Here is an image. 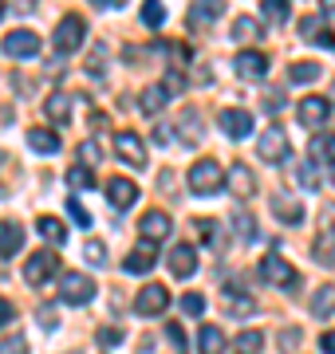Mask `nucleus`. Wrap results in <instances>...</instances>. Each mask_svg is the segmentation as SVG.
<instances>
[{
	"instance_id": "1",
	"label": "nucleus",
	"mask_w": 335,
	"mask_h": 354,
	"mask_svg": "<svg viewBox=\"0 0 335 354\" xmlns=\"http://www.w3.org/2000/svg\"><path fill=\"white\" fill-rule=\"evenodd\" d=\"M221 185H225V169H221L213 158H201V162H194V169H190V189H194L197 197H213Z\"/></svg>"
},
{
	"instance_id": "2",
	"label": "nucleus",
	"mask_w": 335,
	"mask_h": 354,
	"mask_svg": "<svg viewBox=\"0 0 335 354\" xmlns=\"http://www.w3.org/2000/svg\"><path fill=\"white\" fill-rule=\"evenodd\" d=\"M83 36H87V24H83V16H64L60 20V28H55V36H52V44H55V51L60 55H71V51H79L83 48Z\"/></svg>"
},
{
	"instance_id": "3",
	"label": "nucleus",
	"mask_w": 335,
	"mask_h": 354,
	"mask_svg": "<svg viewBox=\"0 0 335 354\" xmlns=\"http://www.w3.org/2000/svg\"><path fill=\"white\" fill-rule=\"evenodd\" d=\"M60 272V252L55 248H39L36 256H28V264H24V279L28 283H48V279Z\"/></svg>"
},
{
	"instance_id": "4",
	"label": "nucleus",
	"mask_w": 335,
	"mask_h": 354,
	"mask_svg": "<svg viewBox=\"0 0 335 354\" xmlns=\"http://www.w3.org/2000/svg\"><path fill=\"white\" fill-rule=\"evenodd\" d=\"M0 51L12 55V59H36L39 55V36L28 32V28H16V32H8V36L0 39Z\"/></svg>"
},
{
	"instance_id": "5",
	"label": "nucleus",
	"mask_w": 335,
	"mask_h": 354,
	"mask_svg": "<svg viewBox=\"0 0 335 354\" xmlns=\"http://www.w3.org/2000/svg\"><path fill=\"white\" fill-rule=\"evenodd\" d=\"M260 276L269 279V283H276V288H284V291H292L296 288V279H300L296 268L288 264L280 252H269L264 260H260Z\"/></svg>"
},
{
	"instance_id": "6",
	"label": "nucleus",
	"mask_w": 335,
	"mask_h": 354,
	"mask_svg": "<svg viewBox=\"0 0 335 354\" xmlns=\"http://www.w3.org/2000/svg\"><path fill=\"white\" fill-rule=\"evenodd\" d=\"M60 299H64L67 307L91 304V299H95V279L79 276V272H67V276L60 279Z\"/></svg>"
},
{
	"instance_id": "7",
	"label": "nucleus",
	"mask_w": 335,
	"mask_h": 354,
	"mask_svg": "<svg viewBox=\"0 0 335 354\" xmlns=\"http://www.w3.org/2000/svg\"><path fill=\"white\" fill-rule=\"evenodd\" d=\"M217 127L225 130L233 142H241V138H248V134H253V114L241 111V106H225V111L217 114Z\"/></svg>"
},
{
	"instance_id": "8",
	"label": "nucleus",
	"mask_w": 335,
	"mask_h": 354,
	"mask_svg": "<svg viewBox=\"0 0 335 354\" xmlns=\"http://www.w3.org/2000/svg\"><path fill=\"white\" fill-rule=\"evenodd\" d=\"M170 307V291L162 288V283H146V288L138 291V299H134V311L138 315H162Z\"/></svg>"
},
{
	"instance_id": "9",
	"label": "nucleus",
	"mask_w": 335,
	"mask_h": 354,
	"mask_svg": "<svg viewBox=\"0 0 335 354\" xmlns=\"http://www.w3.org/2000/svg\"><path fill=\"white\" fill-rule=\"evenodd\" d=\"M257 153L264 158V162H284L288 158V134H284L280 127H269L264 134H260V146H257Z\"/></svg>"
},
{
	"instance_id": "10",
	"label": "nucleus",
	"mask_w": 335,
	"mask_h": 354,
	"mask_svg": "<svg viewBox=\"0 0 335 354\" xmlns=\"http://www.w3.org/2000/svg\"><path fill=\"white\" fill-rule=\"evenodd\" d=\"M138 232H142V241H146V244H158V241H166L170 232H174V221H170L166 213L150 209V213L138 221Z\"/></svg>"
},
{
	"instance_id": "11",
	"label": "nucleus",
	"mask_w": 335,
	"mask_h": 354,
	"mask_svg": "<svg viewBox=\"0 0 335 354\" xmlns=\"http://www.w3.org/2000/svg\"><path fill=\"white\" fill-rule=\"evenodd\" d=\"M296 114H300V122H304L308 130H320L323 122H327V114H332V102L320 99V95H308V99L296 106Z\"/></svg>"
},
{
	"instance_id": "12",
	"label": "nucleus",
	"mask_w": 335,
	"mask_h": 354,
	"mask_svg": "<svg viewBox=\"0 0 335 354\" xmlns=\"http://www.w3.org/2000/svg\"><path fill=\"white\" fill-rule=\"evenodd\" d=\"M115 150H118V158L130 162L134 169L146 165V146H142V138H138V134H130V130H118V134H115Z\"/></svg>"
},
{
	"instance_id": "13",
	"label": "nucleus",
	"mask_w": 335,
	"mask_h": 354,
	"mask_svg": "<svg viewBox=\"0 0 335 354\" xmlns=\"http://www.w3.org/2000/svg\"><path fill=\"white\" fill-rule=\"evenodd\" d=\"M103 189H107V201L115 205V209H130V205L138 201V185L130 177H111Z\"/></svg>"
},
{
	"instance_id": "14",
	"label": "nucleus",
	"mask_w": 335,
	"mask_h": 354,
	"mask_svg": "<svg viewBox=\"0 0 335 354\" xmlns=\"http://www.w3.org/2000/svg\"><path fill=\"white\" fill-rule=\"evenodd\" d=\"M233 67H237L241 79H264L269 75V55H264V51H241Z\"/></svg>"
},
{
	"instance_id": "15",
	"label": "nucleus",
	"mask_w": 335,
	"mask_h": 354,
	"mask_svg": "<svg viewBox=\"0 0 335 354\" xmlns=\"http://www.w3.org/2000/svg\"><path fill=\"white\" fill-rule=\"evenodd\" d=\"M158 264V248L154 244H134V252H127V260H123V268L127 272H134V276H142V272H150V268Z\"/></svg>"
},
{
	"instance_id": "16",
	"label": "nucleus",
	"mask_w": 335,
	"mask_h": 354,
	"mask_svg": "<svg viewBox=\"0 0 335 354\" xmlns=\"http://www.w3.org/2000/svg\"><path fill=\"white\" fill-rule=\"evenodd\" d=\"M170 272L178 279H190L197 272V248H190V244H178L174 252H170Z\"/></svg>"
},
{
	"instance_id": "17",
	"label": "nucleus",
	"mask_w": 335,
	"mask_h": 354,
	"mask_svg": "<svg viewBox=\"0 0 335 354\" xmlns=\"http://www.w3.org/2000/svg\"><path fill=\"white\" fill-rule=\"evenodd\" d=\"M272 209H276V216H280L284 225H300L304 221V205L292 197V193H272Z\"/></svg>"
},
{
	"instance_id": "18",
	"label": "nucleus",
	"mask_w": 335,
	"mask_h": 354,
	"mask_svg": "<svg viewBox=\"0 0 335 354\" xmlns=\"http://www.w3.org/2000/svg\"><path fill=\"white\" fill-rule=\"evenodd\" d=\"M20 248H24V228L16 225V221H0V256L12 260Z\"/></svg>"
},
{
	"instance_id": "19",
	"label": "nucleus",
	"mask_w": 335,
	"mask_h": 354,
	"mask_svg": "<svg viewBox=\"0 0 335 354\" xmlns=\"http://www.w3.org/2000/svg\"><path fill=\"white\" fill-rule=\"evenodd\" d=\"M221 12H225V0H194V4H190V24L206 28V24H213Z\"/></svg>"
},
{
	"instance_id": "20",
	"label": "nucleus",
	"mask_w": 335,
	"mask_h": 354,
	"mask_svg": "<svg viewBox=\"0 0 335 354\" xmlns=\"http://www.w3.org/2000/svg\"><path fill=\"white\" fill-rule=\"evenodd\" d=\"M229 189L237 193V197H253V189H257V177H253V169H248L245 162H237L229 169Z\"/></svg>"
},
{
	"instance_id": "21",
	"label": "nucleus",
	"mask_w": 335,
	"mask_h": 354,
	"mask_svg": "<svg viewBox=\"0 0 335 354\" xmlns=\"http://www.w3.org/2000/svg\"><path fill=\"white\" fill-rule=\"evenodd\" d=\"M197 354H225V335H221V327H213V323L201 327V335H197Z\"/></svg>"
},
{
	"instance_id": "22",
	"label": "nucleus",
	"mask_w": 335,
	"mask_h": 354,
	"mask_svg": "<svg viewBox=\"0 0 335 354\" xmlns=\"http://www.w3.org/2000/svg\"><path fill=\"white\" fill-rule=\"evenodd\" d=\"M28 146L36 153H60V134H52V130H44V127H32L28 130Z\"/></svg>"
},
{
	"instance_id": "23",
	"label": "nucleus",
	"mask_w": 335,
	"mask_h": 354,
	"mask_svg": "<svg viewBox=\"0 0 335 354\" xmlns=\"http://www.w3.org/2000/svg\"><path fill=\"white\" fill-rule=\"evenodd\" d=\"M332 311H335V283H323V288H316V295H311V315L327 319Z\"/></svg>"
},
{
	"instance_id": "24",
	"label": "nucleus",
	"mask_w": 335,
	"mask_h": 354,
	"mask_svg": "<svg viewBox=\"0 0 335 354\" xmlns=\"http://www.w3.org/2000/svg\"><path fill=\"white\" fill-rule=\"evenodd\" d=\"M36 228H39V236H44L48 244H64L67 241V225L64 221H55V216H39Z\"/></svg>"
},
{
	"instance_id": "25",
	"label": "nucleus",
	"mask_w": 335,
	"mask_h": 354,
	"mask_svg": "<svg viewBox=\"0 0 335 354\" xmlns=\"http://www.w3.org/2000/svg\"><path fill=\"white\" fill-rule=\"evenodd\" d=\"M44 111H48V118H52V122H67V114H71V99H67L64 91H55V95H48Z\"/></svg>"
},
{
	"instance_id": "26",
	"label": "nucleus",
	"mask_w": 335,
	"mask_h": 354,
	"mask_svg": "<svg viewBox=\"0 0 335 354\" xmlns=\"http://www.w3.org/2000/svg\"><path fill=\"white\" fill-rule=\"evenodd\" d=\"M142 114H162V106H166V91L162 87H146L142 91V99H138Z\"/></svg>"
},
{
	"instance_id": "27",
	"label": "nucleus",
	"mask_w": 335,
	"mask_h": 354,
	"mask_svg": "<svg viewBox=\"0 0 335 354\" xmlns=\"http://www.w3.org/2000/svg\"><path fill=\"white\" fill-rule=\"evenodd\" d=\"M233 232H237V241L248 244V241H257V221L248 213H233Z\"/></svg>"
},
{
	"instance_id": "28",
	"label": "nucleus",
	"mask_w": 335,
	"mask_h": 354,
	"mask_svg": "<svg viewBox=\"0 0 335 354\" xmlns=\"http://www.w3.org/2000/svg\"><path fill=\"white\" fill-rule=\"evenodd\" d=\"M260 36H264V28H260L257 20H248V16H241V20L233 24V39H241V44H245V39H260Z\"/></svg>"
},
{
	"instance_id": "29",
	"label": "nucleus",
	"mask_w": 335,
	"mask_h": 354,
	"mask_svg": "<svg viewBox=\"0 0 335 354\" xmlns=\"http://www.w3.org/2000/svg\"><path fill=\"white\" fill-rule=\"evenodd\" d=\"M67 185H71V189H91V185H95L91 165H71V169H67Z\"/></svg>"
},
{
	"instance_id": "30",
	"label": "nucleus",
	"mask_w": 335,
	"mask_h": 354,
	"mask_svg": "<svg viewBox=\"0 0 335 354\" xmlns=\"http://www.w3.org/2000/svg\"><path fill=\"white\" fill-rule=\"evenodd\" d=\"M288 16H292V4L288 0H264V20L269 24H284Z\"/></svg>"
},
{
	"instance_id": "31",
	"label": "nucleus",
	"mask_w": 335,
	"mask_h": 354,
	"mask_svg": "<svg viewBox=\"0 0 335 354\" xmlns=\"http://www.w3.org/2000/svg\"><path fill=\"white\" fill-rule=\"evenodd\" d=\"M308 153H311V162L320 158V162H335V138H311V146H308Z\"/></svg>"
},
{
	"instance_id": "32",
	"label": "nucleus",
	"mask_w": 335,
	"mask_h": 354,
	"mask_svg": "<svg viewBox=\"0 0 335 354\" xmlns=\"http://www.w3.org/2000/svg\"><path fill=\"white\" fill-rule=\"evenodd\" d=\"M162 20H166V4H162V0H146V4H142V24L158 28Z\"/></svg>"
},
{
	"instance_id": "33",
	"label": "nucleus",
	"mask_w": 335,
	"mask_h": 354,
	"mask_svg": "<svg viewBox=\"0 0 335 354\" xmlns=\"http://www.w3.org/2000/svg\"><path fill=\"white\" fill-rule=\"evenodd\" d=\"M264 346V335L260 330H241L237 335V354H257Z\"/></svg>"
},
{
	"instance_id": "34",
	"label": "nucleus",
	"mask_w": 335,
	"mask_h": 354,
	"mask_svg": "<svg viewBox=\"0 0 335 354\" xmlns=\"http://www.w3.org/2000/svg\"><path fill=\"white\" fill-rule=\"evenodd\" d=\"M288 79L292 83H316L320 79V64H292L288 67Z\"/></svg>"
},
{
	"instance_id": "35",
	"label": "nucleus",
	"mask_w": 335,
	"mask_h": 354,
	"mask_svg": "<svg viewBox=\"0 0 335 354\" xmlns=\"http://www.w3.org/2000/svg\"><path fill=\"white\" fill-rule=\"evenodd\" d=\"M197 232H201V241H206L209 248H213V252H217V244H221V228L213 225V221H209V216H197Z\"/></svg>"
},
{
	"instance_id": "36",
	"label": "nucleus",
	"mask_w": 335,
	"mask_h": 354,
	"mask_svg": "<svg viewBox=\"0 0 335 354\" xmlns=\"http://www.w3.org/2000/svg\"><path fill=\"white\" fill-rule=\"evenodd\" d=\"M181 311H185V315H206V295H197V291H185V295H181Z\"/></svg>"
},
{
	"instance_id": "37",
	"label": "nucleus",
	"mask_w": 335,
	"mask_h": 354,
	"mask_svg": "<svg viewBox=\"0 0 335 354\" xmlns=\"http://www.w3.org/2000/svg\"><path fill=\"white\" fill-rule=\"evenodd\" d=\"M83 256H87V264L103 268V264H107V244H99V241H87V244H83Z\"/></svg>"
},
{
	"instance_id": "38",
	"label": "nucleus",
	"mask_w": 335,
	"mask_h": 354,
	"mask_svg": "<svg viewBox=\"0 0 335 354\" xmlns=\"http://www.w3.org/2000/svg\"><path fill=\"white\" fill-rule=\"evenodd\" d=\"M0 354H28V339H24V335L4 339V342H0Z\"/></svg>"
},
{
	"instance_id": "39",
	"label": "nucleus",
	"mask_w": 335,
	"mask_h": 354,
	"mask_svg": "<svg viewBox=\"0 0 335 354\" xmlns=\"http://www.w3.org/2000/svg\"><path fill=\"white\" fill-rule=\"evenodd\" d=\"M67 216H71V221H75V225H83V228L91 225V216H87V209H83V205H79L75 197H71V201H67Z\"/></svg>"
},
{
	"instance_id": "40",
	"label": "nucleus",
	"mask_w": 335,
	"mask_h": 354,
	"mask_svg": "<svg viewBox=\"0 0 335 354\" xmlns=\"http://www.w3.org/2000/svg\"><path fill=\"white\" fill-rule=\"evenodd\" d=\"M166 339H170L174 351H185V330H181L178 323H170V327H166Z\"/></svg>"
},
{
	"instance_id": "41",
	"label": "nucleus",
	"mask_w": 335,
	"mask_h": 354,
	"mask_svg": "<svg viewBox=\"0 0 335 354\" xmlns=\"http://www.w3.org/2000/svg\"><path fill=\"white\" fill-rule=\"evenodd\" d=\"M300 181H304V189H316V181H320V174H316V165L304 162L300 165Z\"/></svg>"
},
{
	"instance_id": "42",
	"label": "nucleus",
	"mask_w": 335,
	"mask_h": 354,
	"mask_svg": "<svg viewBox=\"0 0 335 354\" xmlns=\"http://www.w3.org/2000/svg\"><path fill=\"white\" fill-rule=\"evenodd\" d=\"M99 342H103V346H118V342H123V330L103 327V330H99Z\"/></svg>"
},
{
	"instance_id": "43",
	"label": "nucleus",
	"mask_w": 335,
	"mask_h": 354,
	"mask_svg": "<svg viewBox=\"0 0 335 354\" xmlns=\"http://www.w3.org/2000/svg\"><path fill=\"white\" fill-rule=\"evenodd\" d=\"M16 319V307H12V299H0V327H8Z\"/></svg>"
},
{
	"instance_id": "44",
	"label": "nucleus",
	"mask_w": 335,
	"mask_h": 354,
	"mask_svg": "<svg viewBox=\"0 0 335 354\" xmlns=\"http://www.w3.org/2000/svg\"><path fill=\"white\" fill-rule=\"evenodd\" d=\"M253 307H257V304H253V295H248V299H237V304H233L229 315H237V319H241V315H253Z\"/></svg>"
},
{
	"instance_id": "45",
	"label": "nucleus",
	"mask_w": 335,
	"mask_h": 354,
	"mask_svg": "<svg viewBox=\"0 0 335 354\" xmlns=\"http://www.w3.org/2000/svg\"><path fill=\"white\" fill-rule=\"evenodd\" d=\"M79 153H83V162H87V165L99 162V146H95V142H83V146H79Z\"/></svg>"
},
{
	"instance_id": "46",
	"label": "nucleus",
	"mask_w": 335,
	"mask_h": 354,
	"mask_svg": "<svg viewBox=\"0 0 335 354\" xmlns=\"http://www.w3.org/2000/svg\"><path fill=\"white\" fill-rule=\"evenodd\" d=\"M264 106H269L272 114H276V111H284V95H264Z\"/></svg>"
},
{
	"instance_id": "47",
	"label": "nucleus",
	"mask_w": 335,
	"mask_h": 354,
	"mask_svg": "<svg viewBox=\"0 0 335 354\" xmlns=\"http://www.w3.org/2000/svg\"><path fill=\"white\" fill-rule=\"evenodd\" d=\"M320 351L323 354H335V330H327V335L320 339Z\"/></svg>"
},
{
	"instance_id": "48",
	"label": "nucleus",
	"mask_w": 335,
	"mask_h": 354,
	"mask_svg": "<svg viewBox=\"0 0 335 354\" xmlns=\"http://www.w3.org/2000/svg\"><path fill=\"white\" fill-rule=\"evenodd\" d=\"M39 323H44V327H55V315H52V307H39Z\"/></svg>"
},
{
	"instance_id": "49",
	"label": "nucleus",
	"mask_w": 335,
	"mask_h": 354,
	"mask_svg": "<svg viewBox=\"0 0 335 354\" xmlns=\"http://www.w3.org/2000/svg\"><path fill=\"white\" fill-rule=\"evenodd\" d=\"M91 4H95V8H123L127 0H91Z\"/></svg>"
},
{
	"instance_id": "50",
	"label": "nucleus",
	"mask_w": 335,
	"mask_h": 354,
	"mask_svg": "<svg viewBox=\"0 0 335 354\" xmlns=\"http://www.w3.org/2000/svg\"><path fill=\"white\" fill-rule=\"evenodd\" d=\"M4 12H8V4H4V0H0V16H4Z\"/></svg>"
},
{
	"instance_id": "51",
	"label": "nucleus",
	"mask_w": 335,
	"mask_h": 354,
	"mask_svg": "<svg viewBox=\"0 0 335 354\" xmlns=\"http://www.w3.org/2000/svg\"><path fill=\"white\" fill-rule=\"evenodd\" d=\"M332 185H335V162H332Z\"/></svg>"
}]
</instances>
